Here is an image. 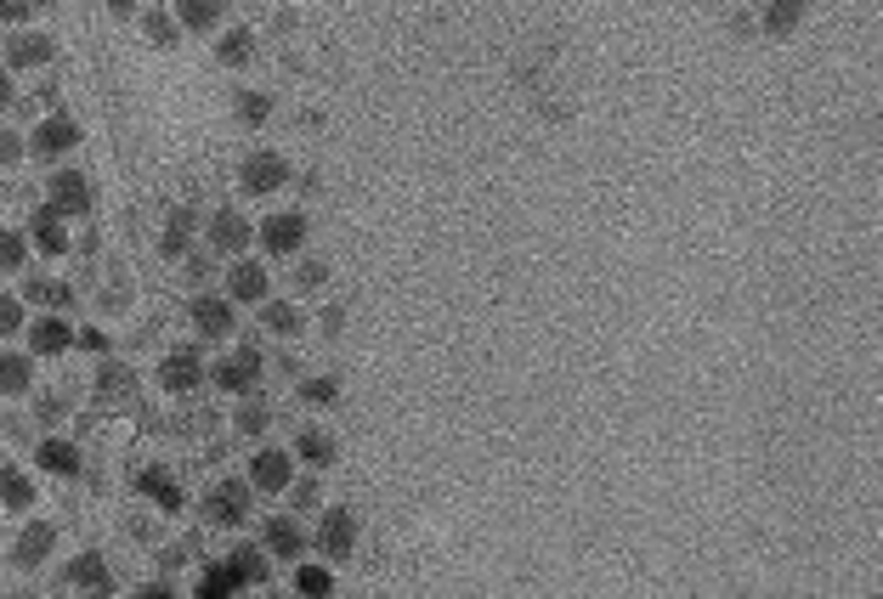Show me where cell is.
Returning a JSON list of instances; mask_svg holds the SVG:
<instances>
[{"instance_id": "cell-1", "label": "cell", "mask_w": 883, "mask_h": 599, "mask_svg": "<svg viewBox=\"0 0 883 599\" xmlns=\"http://www.w3.org/2000/svg\"><path fill=\"white\" fill-rule=\"evenodd\" d=\"M255 238H260L267 255H301L306 249V215L301 210H278V215H267L255 226Z\"/></svg>"}, {"instance_id": "cell-2", "label": "cell", "mask_w": 883, "mask_h": 599, "mask_svg": "<svg viewBox=\"0 0 883 599\" xmlns=\"http://www.w3.org/2000/svg\"><path fill=\"white\" fill-rule=\"evenodd\" d=\"M239 187H244L249 198H267V192L289 187V158H283V153H249V158L239 164Z\"/></svg>"}, {"instance_id": "cell-3", "label": "cell", "mask_w": 883, "mask_h": 599, "mask_svg": "<svg viewBox=\"0 0 883 599\" xmlns=\"http://www.w3.org/2000/svg\"><path fill=\"white\" fill-rule=\"evenodd\" d=\"M249 481H216L210 492H205V520H216V526H244V515H249Z\"/></svg>"}, {"instance_id": "cell-4", "label": "cell", "mask_w": 883, "mask_h": 599, "mask_svg": "<svg viewBox=\"0 0 883 599\" xmlns=\"http://www.w3.org/2000/svg\"><path fill=\"white\" fill-rule=\"evenodd\" d=\"M46 198H51L57 215H91V204H96V192H91V176H85V171H57V176L46 181Z\"/></svg>"}, {"instance_id": "cell-5", "label": "cell", "mask_w": 883, "mask_h": 599, "mask_svg": "<svg viewBox=\"0 0 883 599\" xmlns=\"http://www.w3.org/2000/svg\"><path fill=\"white\" fill-rule=\"evenodd\" d=\"M69 148H80V125L69 119V114H51V119H40L35 130H28V153H35V158H62V153H69Z\"/></svg>"}, {"instance_id": "cell-6", "label": "cell", "mask_w": 883, "mask_h": 599, "mask_svg": "<svg viewBox=\"0 0 883 599\" xmlns=\"http://www.w3.org/2000/svg\"><path fill=\"white\" fill-rule=\"evenodd\" d=\"M260 374H267V362H260V351H255V345H244V351H233V356H221V362H216V385H221L226 396L255 390V385H260Z\"/></svg>"}, {"instance_id": "cell-7", "label": "cell", "mask_w": 883, "mask_h": 599, "mask_svg": "<svg viewBox=\"0 0 883 599\" xmlns=\"http://www.w3.org/2000/svg\"><path fill=\"white\" fill-rule=\"evenodd\" d=\"M193 328H199V340H226V334H233V300H226V294H199V300H193Z\"/></svg>"}, {"instance_id": "cell-8", "label": "cell", "mask_w": 883, "mask_h": 599, "mask_svg": "<svg viewBox=\"0 0 883 599\" xmlns=\"http://www.w3.org/2000/svg\"><path fill=\"white\" fill-rule=\"evenodd\" d=\"M199 379H205V356L193 351V345H182V351H171L165 362H159V385H165L171 396L199 390Z\"/></svg>"}, {"instance_id": "cell-9", "label": "cell", "mask_w": 883, "mask_h": 599, "mask_svg": "<svg viewBox=\"0 0 883 599\" xmlns=\"http://www.w3.org/2000/svg\"><path fill=\"white\" fill-rule=\"evenodd\" d=\"M267 294H272V272L260 260H239L226 272V300H239V306H260Z\"/></svg>"}, {"instance_id": "cell-10", "label": "cell", "mask_w": 883, "mask_h": 599, "mask_svg": "<svg viewBox=\"0 0 883 599\" xmlns=\"http://www.w3.org/2000/svg\"><path fill=\"white\" fill-rule=\"evenodd\" d=\"M312 543L329 554V560H346V554L357 549V515H351V509H329V515L317 520V538H312Z\"/></svg>"}, {"instance_id": "cell-11", "label": "cell", "mask_w": 883, "mask_h": 599, "mask_svg": "<svg viewBox=\"0 0 883 599\" xmlns=\"http://www.w3.org/2000/svg\"><path fill=\"white\" fill-rule=\"evenodd\" d=\"M51 549H57V526H51V520L23 526V538H18V549H12L18 572H40V565L51 560Z\"/></svg>"}, {"instance_id": "cell-12", "label": "cell", "mask_w": 883, "mask_h": 599, "mask_svg": "<svg viewBox=\"0 0 883 599\" xmlns=\"http://www.w3.org/2000/svg\"><path fill=\"white\" fill-rule=\"evenodd\" d=\"M289 481H294L289 453L260 447V453H255V463H249V486H255V492H289Z\"/></svg>"}, {"instance_id": "cell-13", "label": "cell", "mask_w": 883, "mask_h": 599, "mask_svg": "<svg viewBox=\"0 0 883 599\" xmlns=\"http://www.w3.org/2000/svg\"><path fill=\"white\" fill-rule=\"evenodd\" d=\"M306 531H301V520L294 515H278V520H267V538H260V549H267L272 560H301L306 554Z\"/></svg>"}, {"instance_id": "cell-14", "label": "cell", "mask_w": 883, "mask_h": 599, "mask_svg": "<svg viewBox=\"0 0 883 599\" xmlns=\"http://www.w3.org/2000/svg\"><path fill=\"white\" fill-rule=\"evenodd\" d=\"M249 238H255V232H249V221H244L239 210H216V215H210V249H216V255H239Z\"/></svg>"}, {"instance_id": "cell-15", "label": "cell", "mask_w": 883, "mask_h": 599, "mask_svg": "<svg viewBox=\"0 0 883 599\" xmlns=\"http://www.w3.org/2000/svg\"><path fill=\"white\" fill-rule=\"evenodd\" d=\"M28 244H35L46 260H57L62 249H69V232H62V215L46 204V210H35L28 215Z\"/></svg>"}, {"instance_id": "cell-16", "label": "cell", "mask_w": 883, "mask_h": 599, "mask_svg": "<svg viewBox=\"0 0 883 599\" xmlns=\"http://www.w3.org/2000/svg\"><path fill=\"white\" fill-rule=\"evenodd\" d=\"M137 492L153 497V504L165 509V515H182V481H176L171 470H159V463H148V470L137 475Z\"/></svg>"}, {"instance_id": "cell-17", "label": "cell", "mask_w": 883, "mask_h": 599, "mask_svg": "<svg viewBox=\"0 0 883 599\" xmlns=\"http://www.w3.org/2000/svg\"><path fill=\"white\" fill-rule=\"evenodd\" d=\"M35 463H40L46 475L74 481V475H80V447H74V442H62V436H46V442L35 447Z\"/></svg>"}, {"instance_id": "cell-18", "label": "cell", "mask_w": 883, "mask_h": 599, "mask_svg": "<svg viewBox=\"0 0 883 599\" xmlns=\"http://www.w3.org/2000/svg\"><path fill=\"white\" fill-rule=\"evenodd\" d=\"M74 345V328L62 322V317H40V322H28V351L35 356H62Z\"/></svg>"}, {"instance_id": "cell-19", "label": "cell", "mask_w": 883, "mask_h": 599, "mask_svg": "<svg viewBox=\"0 0 883 599\" xmlns=\"http://www.w3.org/2000/svg\"><path fill=\"white\" fill-rule=\"evenodd\" d=\"M239 588H244V572L233 560H216V565L199 572V588H193V594H199V599H233Z\"/></svg>"}, {"instance_id": "cell-20", "label": "cell", "mask_w": 883, "mask_h": 599, "mask_svg": "<svg viewBox=\"0 0 883 599\" xmlns=\"http://www.w3.org/2000/svg\"><path fill=\"white\" fill-rule=\"evenodd\" d=\"M193 226H199V210L176 204V210H171V221H165V238H159V255H165V260H182V255H187V244H193Z\"/></svg>"}, {"instance_id": "cell-21", "label": "cell", "mask_w": 883, "mask_h": 599, "mask_svg": "<svg viewBox=\"0 0 883 599\" xmlns=\"http://www.w3.org/2000/svg\"><path fill=\"white\" fill-rule=\"evenodd\" d=\"M69 583H74L80 594H114V577H108V560H103V554H80V560L69 565Z\"/></svg>"}, {"instance_id": "cell-22", "label": "cell", "mask_w": 883, "mask_h": 599, "mask_svg": "<svg viewBox=\"0 0 883 599\" xmlns=\"http://www.w3.org/2000/svg\"><path fill=\"white\" fill-rule=\"evenodd\" d=\"M7 62H12V69H46V62H51V35H35V28L18 35L7 46Z\"/></svg>"}, {"instance_id": "cell-23", "label": "cell", "mask_w": 883, "mask_h": 599, "mask_svg": "<svg viewBox=\"0 0 883 599\" xmlns=\"http://www.w3.org/2000/svg\"><path fill=\"white\" fill-rule=\"evenodd\" d=\"M804 12H810V0H770V7H765V35L770 40H788L793 28L804 23Z\"/></svg>"}, {"instance_id": "cell-24", "label": "cell", "mask_w": 883, "mask_h": 599, "mask_svg": "<svg viewBox=\"0 0 883 599\" xmlns=\"http://www.w3.org/2000/svg\"><path fill=\"white\" fill-rule=\"evenodd\" d=\"M294 458H306L312 470H329L340 453H335V436H329V430H301V436H294Z\"/></svg>"}, {"instance_id": "cell-25", "label": "cell", "mask_w": 883, "mask_h": 599, "mask_svg": "<svg viewBox=\"0 0 883 599\" xmlns=\"http://www.w3.org/2000/svg\"><path fill=\"white\" fill-rule=\"evenodd\" d=\"M226 12V0H176V23L193 28V35H205V28H216Z\"/></svg>"}, {"instance_id": "cell-26", "label": "cell", "mask_w": 883, "mask_h": 599, "mask_svg": "<svg viewBox=\"0 0 883 599\" xmlns=\"http://www.w3.org/2000/svg\"><path fill=\"white\" fill-rule=\"evenodd\" d=\"M28 504H35V481L18 463H0V509H28Z\"/></svg>"}, {"instance_id": "cell-27", "label": "cell", "mask_w": 883, "mask_h": 599, "mask_svg": "<svg viewBox=\"0 0 883 599\" xmlns=\"http://www.w3.org/2000/svg\"><path fill=\"white\" fill-rule=\"evenodd\" d=\"M260 322H267L272 334H283V340H294V334L306 328L301 306H289V300H260Z\"/></svg>"}, {"instance_id": "cell-28", "label": "cell", "mask_w": 883, "mask_h": 599, "mask_svg": "<svg viewBox=\"0 0 883 599\" xmlns=\"http://www.w3.org/2000/svg\"><path fill=\"white\" fill-rule=\"evenodd\" d=\"M28 385H35V356L7 351V356H0V396H23Z\"/></svg>"}, {"instance_id": "cell-29", "label": "cell", "mask_w": 883, "mask_h": 599, "mask_svg": "<svg viewBox=\"0 0 883 599\" xmlns=\"http://www.w3.org/2000/svg\"><path fill=\"white\" fill-rule=\"evenodd\" d=\"M23 300H35V306H57V312H69V306H74V289H69V283H57V278H40V272H35V278L23 283Z\"/></svg>"}, {"instance_id": "cell-30", "label": "cell", "mask_w": 883, "mask_h": 599, "mask_svg": "<svg viewBox=\"0 0 883 599\" xmlns=\"http://www.w3.org/2000/svg\"><path fill=\"white\" fill-rule=\"evenodd\" d=\"M249 57H255V35H249V28H226L221 46H216V62H221V69H244Z\"/></svg>"}, {"instance_id": "cell-31", "label": "cell", "mask_w": 883, "mask_h": 599, "mask_svg": "<svg viewBox=\"0 0 883 599\" xmlns=\"http://www.w3.org/2000/svg\"><path fill=\"white\" fill-rule=\"evenodd\" d=\"M239 119L255 130V125H267L272 119V96L267 91H239Z\"/></svg>"}, {"instance_id": "cell-32", "label": "cell", "mask_w": 883, "mask_h": 599, "mask_svg": "<svg viewBox=\"0 0 883 599\" xmlns=\"http://www.w3.org/2000/svg\"><path fill=\"white\" fill-rule=\"evenodd\" d=\"M294 594H306V599H323V594H335V577L323 572V565H301V572H294Z\"/></svg>"}, {"instance_id": "cell-33", "label": "cell", "mask_w": 883, "mask_h": 599, "mask_svg": "<svg viewBox=\"0 0 883 599\" xmlns=\"http://www.w3.org/2000/svg\"><path fill=\"white\" fill-rule=\"evenodd\" d=\"M233 565L244 572V583H267V572H272V554H267V549H239V554H233Z\"/></svg>"}, {"instance_id": "cell-34", "label": "cell", "mask_w": 883, "mask_h": 599, "mask_svg": "<svg viewBox=\"0 0 883 599\" xmlns=\"http://www.w3.org/2000/svg\"><path fill=\"white\" fill-rule=\"evenodd\" d=\"M142 28H148V40H153V46H176V35H182V23H176V17H165V12H148V17H142Z\"/></svg>"}, {"instance_id": "cell-35", "label": "cell", "mask_w": 883, "mask_h": 599, "mask_svg": "<svg viewBox=\"0 0 883 599\" xmlns=\"http://www.w3.org/2000/svg\"><path fill=\"white\" fill-rule=\"evenodd\" d=\"M23 255H28V244L18 232H0V266H7V272H23Z\"/></svg>"}, {"instance_id": "cell-36", "label": "cell", "mask_w": 883, "mask_h": 599, "mask_svg": "<svg viewBox=\"0 0 883 599\" xmlns=\"http://www.w3.org/2000/svg\"><path fill=\"white\" fill-rule=\"evenodd\" d=\"M18 328H23V300L18 294H0V340L18 334Z\"/></svg>"}, {"instance_id": "cell-37", "label": "cell", "mask_w": 883, "mask_h": 599, "mask_svg": "<svg viewBox=\"0 0 883 599\" xmlns=\"http://www.w3.org/2000/svg\"><path fill=\"white\" fill-rule=\"evenodd\" d=\"M335 390H340L335 379H306V385H301V402H306V408H323V402H335Z\"/></svg>"}, {"instance_id": "cell-38", "label": "cell", "mask_w": 883, "mask_h": 599, "mask_svg": "<svg viewBox=\"0 0 883 599\" xmlns=\"http://www.w3.org/2000/svg\"><path fill=\"white\" fill-rule=\"evenodd\" d=\"M294 283H301V289H323V283H329V266H323V260H301V266H294Z\"/></svg>"}, {"instance_id": "cell-39", "label": "cell", "mask_w": 883, "mask_h": 599, "mask_svg": "<svg viewBox=\"0 0 883 599\" xmlns=\"http://www.w3.org/2000/svg\"><path fill=\"white\" fill-rule=\"evenodd\" d=\"M28 153V142L18 137V130H7V125H0V171H7V164H18Z\"/></svg>"}, {"instance_id": "cell-40", "label": "cell", "mask_w": 883, "mask_h": 599, "mask_svg": "<svg viewBox=\"0 0 883 599\" xmlns=\"http://www.w3.org/2000/svg\"><path fill=\"white\" fill-rule=\"evenodd\" d=\"M267 424H272V413H267V408H244V413H239V430H244V436H260Z\"/></svg>"}, {"instance_id": "cell-41", "label": "cell", "mask_w": 883, "mask_h": 599, "mask_svg": "<svg viewBox=\"0 0 883 599\" xmlns=\"http://www.w3.org/2000/svg\"><path fill=\"white\" fill-rule=\"evenodd\" d=\"M35 12V0H0V23H23Z\"/></svg>"}, {"instance_id": "cell-42", "label": "cell", "mask_w": 883, "mask_h": 599, "mask_svg": "<svg viewBox=\"0 0 883 599\" xmlns=\"http://www.w3.org/2000/svg\"><path fill=\"white\" fill-rule=\"evenodd\" d=\"M74 345H85V351H108V334H103V328H80Z\"/></svg>"}, {"instance_id": "cell-43", "label": "cell", "mask_w": 883, "mask_h": 599, "mask_svg": "<svg viewBox=\"0 0 883 599\" xmlns=\"http://www.w3.org/2000/svg\"><path fill=\"white\" fill-rule=\"evenodd\" d=\"M317 481H301V486H294V509H317Z\"/></svg>"}, {"instance_id": "cell-44", "label": "cell", "mask_w": 883, "mask_h": 599, "mask_svg": "<svg viewBox=\"0 0 883 599\" xmlns=\"http://www.w3.org/2000/svg\"><path fill=\"white\" fill-rule=\"evenodd\" d=\"M46 419H62V402H57V396H46V402H40V424Z\"/></svg>"}, {"instance_id": "cell-45", "label": "cell", "mask_w": 883, "mask_h": 599, "mask_svg": "<svg viewBox=\"0 0 883 599\" xmlns=\"http://www.w3.org/2000/svg\"><path fill=\"white\" fill-rule=\"evenodd\" d=\"M108 12L114 17H130V12H137V0H108Z\"/></svg>"}, {"instance_id": "cell-46", "label": "cell", "mask_w": 883, "mask_h": 599, "mask_svg": "<svg viewBox=\"0 0 883 599\" xmlns=\"http://www.w3.org/2000/svg\"><path fill=\"white\" fill-rule=\"evenodd\" d=\"M7 103H12V74L0 69V108H7Z\"/></svg>"}]
</instances>
